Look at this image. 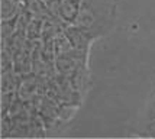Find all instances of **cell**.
I'll return each mask as SVG.
<instances>
[{
  "instance_id": "cell-1",
  "label": "cell",
  "mask_w": 155,
  "mask_h": 139,
  "mask_svg": "<svg viewBox=\"0 0 155 139\" xmlns=\"http://www.w3.org/2000/svg\"><path fill=\"white\" fill-rule=\"evenodd\" d=\"M81 0H61L60 19L68 25L74 23L80 12Z\"/></svg>"
},
{
  "instance_id": "cell-2",
  "label": "cell",
  "mask_w": 155,
  "mask_h": 139,
  "mask_svg": "<svg viewBox=\"0 0 155 139\" xmlns=\"http://www.w3.org/2000/svg\"><path fill=\"white\" fill-rule=\"evenodd\" d=\"M23 2H16V0H2V20H9L18 18L20 13Z\"/></svg>"
},
{
  "instance_id": "cell-3",
  "label": "cell",
  "mask_w": 155,
  "mask_h": 139,
  "mask_svg": "<svg viewBox=\"0 0 155 139\" xmlns=\"http://www.w3.org/2000/svg\"><path fill=\"white\" fill-rule=\"evenodd\" d=\"M42 33H44V20L38 19V18H34V19L29 22V25L26 28L28 39L38 41L39 38H42Z\"/></svg>"
},
{
  "instance_id": "cell-4",
  "label": "cell",
  "mask_w": 155,
  "mask_h": 139,
  "mask_svg": "<svg viewBox=\"0 0 155 139\" xmlns=\"http://www.w3.org/2000/svg\"><path fill=\"white\" fill-rule=\"evenodd\" d=\"M16 2H20V3H22V2H23V0H16Z\"/></svg>"
},
{
  "instance_id": "cell-5",
  "label": "cell",
  "mask_w": 155,
  "mask_h": 139,
  "mask_svg": "<svg viewBox=\"0 0 155 139\" xmlns=\"http://www.w3.org/2000/svg\"><path fill=\"white\" fill-rule=\"evenodd\" d=\"M23 2H25V0H23Z\"/></svg>"
}]
</instances>
